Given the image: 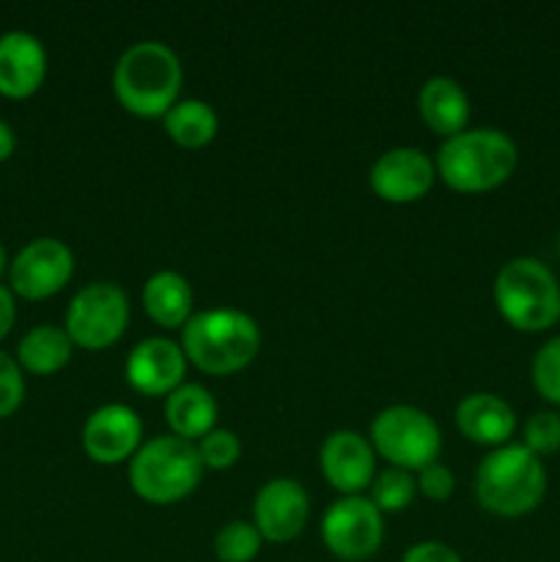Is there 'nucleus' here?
Segmentation results:
<instances>
[{
  "label": "nucleus",
  "instance_id": "obj_1",
  "mask_svg": "<svg viewBox=\"0 0 560 562\" xmlns=\"http://www.w3.org/2000/svg\"><path fill=\"white\" fill-rule=\"evenodd\" d=\"M261 346V329L250 313L239 307H209L187 318L181 349L187 360L206 373H234L245 368Z\"/></svg>",
  "mask_w": 560,
  "mask_h": 562
},
{
  "label": "nucleus",
  "instance_id": "obj_2",
  "mask_svg": "<svg viewBox=\"0 0 560 562\" xmlns=\"http://www.w3.org/2000/svg\"><path fill=\"white\" fill-rule=\"evenodd\" d=\"M115 97L135 115H165L181 88V60L170 44L143 38L121 53L113 71Z\"/></svg>",
  "mask_w": 560,
  "mask_h": 562
},
{
  "label": "nucleus",
  "instance_id": "obj_3",
  "mask_svg": "<svg viewBox=\"0 0 560 562\" xmlns=\"http://www.w3.org/2000/svg\"><path fill=\"white\" fill-rule=\"evenodd\" d=\"M514 137L494 126H475L450 135L437 151V170L461 192H481L503 184L516 168Z\"/></svg>",
  "mask_w": 560,
  "mask_h": 562
},
{
  "label": "nucleus",
  "instance_id": "obj_4",
  "mask_svg": "<svg viewBox=\"0 0 560 562\" xmlns=\"http://www.w3.org/2000/svg\"><path fill=\"white\" fill-rule=\"evenodd\" d=\"M547 492V470L525 445H500L475 470L481 505L500 516L530 514Z\"/></svg>",
  "mask_w": 560,
  "mask_h": 562
},
{
  "label": "nucleus",
  "instance_id": "obj_5",
  "mask_svg": "<svg viewBox=\"0 0 560 562\" xmlns=\"http://www.w3.org/2000/svg\"><path fill=\"white\" fill-rule=\"evenodd\" d=\"M494 302L511 327L541 333L560 318L558 278L538 258H511L494 278Z\"/></svg>",
  "mask_w": 560,
  "mask_h": 562
},
{
  "label": "nucleus",
  "instance_id": "obj_6",
  "mask_svg": "<svg viewBox=\"0 0 560 562\" xmlns=\"http://www.w3.org/2000/svg\"><path fill=\"white\" fill-rule=\"evenodd\" d=\"M203 461L198 445L176 434H159L135 450L130 481L141 497L152 503H176L198 486Z\"/></svg>",
  "mask_w": 560,
  "mask_h": 562
},
{
  "label": "nucleus",
  "instance_id": "obj_7",
  "mask_svg": "<svg viewBox=\"0 0 560 562\" xmlns=\"http://www.w3.org/2000/svg\"><path fill=\"white\" fill-rule=\"evenodd\" d=\"M371 439L379 453L401 470H421L437 461L443 439L432 415L410 404H393L371 423Z\"/></svg>",
  "mask_w": 560,
  "mask_h": 562
},
{
  "label": "nucleus",
  "instance_id": "obj_8",
  "mask_svg": "<svg viewBox=\"0 0 560 562\" xmlns=\"http://www.w3.org/2000/svg\"><path fill=\"white\" fill-rule=\"evenodd\" d=\"M130 322V300L124 289L110 280L82 285L66 311V333L86 349H102L121 338Z\"/></svg>",
  "mask_w": 560,
  "mask_h": 562
},
{
  "label": "nucleus",
  "instance_id": "obj_9",
  "mask_svg": "<svg viewBox=\"0 0 560 562\" xmlns=\"http://www.w3.org/2000/svg\"><path fill=\"white\" fill-rule=\"evenodd\" d=\"M382 510L360 494L335 499L322 519V538L344 560L371 558L382 543Z\"/></svg>",
  "mask_w": 560,
  "mask_h": 562
},
{
  "label": "nucleus",
  "instance_id": "obj_10",
  "mask_svg": "<svg viewBox=\"0 0 560 562\" xmlns=\"http://www.w3.org/2000/svg\"><path fill=\"white\" fill-rule=\"evenodd\" d=\"M75 272V256L69 245L55 236H38L27 241L9 267L11 289L25 300H44L69 283Z\"/></svg>",
  "mask_w": 560,
  "mask_h": 562
},
{
  "label": "nucleus",
  "instance_id": "obj_11",
  "mask_svg": "<svg viewBox=\"0 0 560 562\" xmlns=\"http://www.w3.org/2000/svg\"><path fill=\"white\" fill-rule=\"evenodd\" d=\"M311 510V499L302 483L294 477H272L258 488L253 499V516L261 538L269 541H291L302 532Z\"/></svg>",
  "mask_w": 560,
  "mask_h": 562
},
{
  "label": "nucleus",
  "instance_id": "obj_12",
  "mask_svg": "<svg viewBox=\"0 0 560 562\" xmlns=\"http://www.w3.org/2000/svg\"><path fill=\"white\" fill-rule=\"evenodd\" d=\"M143 423L126 404H104L82 426V448L99 464H119L141 448Z\"/></svg>",
  "mask_w": 560,
  "mask_h": 562
},
{
  "label": "nucleus",
  "instance_id": "obj_13",
  "mask_svg": "<svg viewBox=\"0 0 560 562\" xmlns=\"http://www.w3.org/2000/svg\"><path fill=\"white\" fill-rule=\"evenodd\" d=\"M434 184V162L426 151L412 146L388 148L371 168V187L377 195L393 203L417 201Z\"/></svg>",
  "mask_w": 560,
  "mask_h": 562
},
{
  "label": "nucleus",
  "instance_id": "obj_14",
  "mask_svg": "<svg viewBox=\"0 0 560 562\" xmlns=\"http://www.w3.org/2000/svg\"><path fill=\"white\" fill-rule=\"evenodd\" d=\"M184 371V349L170 338H163V335L143 338L126 357V379H130L132 387L148 395H163L176 390Z\"/></svg>",
  "mask_w": 560,
  "mask_h": 562
},
{
  "label": "nucleus",
  "instance_id": "obj_15",
  "mask_svg": "<svg viewBox=\"0 0 560 562\" xmlns=\"http://www.w3.org/2000/svg\"><path fill=\"white\" fill-rule=\"evenodd\" d=\"M322 472L338 492L357 494L373 481V448L362 434L351 428L333 431L322 445Z\"/></svg>",
  "mask_w": 560,
  "mask_h": 562
},
{
  "label": "nucleus",
  "instance_id": "obj_16",
  "mask_svg": "<svg viewBox=\"0 0 560 562\" xmlns=\"http://www.w3.org/2000/svg\"><path fill=\"white\" fill-rule=\"evenodd\" d=\"M47 75V53L42 38L27 31L0 36V93L11 99L31 97Z\"/></svg>",
  "mask_w": 560,
  "mask_h": 562
},
{
  "label": "nucleus",
  "instance_id": "obj_17",
  "mask_svg": "<svg viewBox=\"0 0 560 562\" xmlns=\"http://www.w3.org/2000/svg\"><path fill=\"white\" fill-rule=\"evenodd\" d=\"M456 423L461 434L478 445H508L516 431V415L508 401L494 393H470L456 406Z\"/></svg>",
  "mask_w": 560,
  "mask_h": 562
},
{
  "label": "nucleus",
  "instance_id": "obj_18",
  "mask_svg": "<svg viewBox=\"0 0 560 562\" xmlns=\"http://www.w3.org/2000/svg\"><path fill=\"white\" fill-rule=\"evenodd\" d=\"M417 104H421V115L426 119V124L439 135H456L464 130L467 119H470V99L453 77H428L421 88Z\"/></svg>",
  "mask_w": 560,
  "mask_h": 562
},
{
  "label": "nucleus",
  "instance_id": "obj_19",
  "mask_svg": "<svg viewBox=\"0 0 560 562\" xmlns=\"http://www.w3.org/2000/svg\"><path fill=\"white\" fill-rule=\"evenodd\" d=\"M165 420L181 439L206 437L217 420V401L203 384L187 382L170 390L165 398Z\"/></svg>",
  "mask_w": 560,
  "mask_h": 562
},
{
  "label": "nucleus",
  "instance_id": "obj_20",
  "mask_svg": "<svg viewBox=\"0 0 560 562\" xmlns=\"http://www.w3.org/2000/svg\"><path fill=\"white\" fill-rule=\"evenodd\" d=\"M143 307L163 327H184L192 316V285L173 269L154 272L143 285Z\"/></svg>",
  "mask_w": 560,
  "mask_h": 562
},
{
  "label": "nucleus",
  "instance_id": "obj_21",
  "mask_svg": "<svg viewBox=\"0 0 560 562\" xmlns=\"http://www.w3.org/2000/svg\"><path fill=\"white\" fill-rule=\"evenodd\" d=\"M71 346H75V340L69 338L66 327L38 324L22 335L20 346H16V360L25 371L47 376V373H55L69 362Z\"/></svg>",
  "mask_w": 560,
  "mask_h": 562
},
{
  "label": "nucleus",
  "instance_id": "obj_22",
  "mask_svg": "<svg viewBox=\"0 0 560 562\" xmlns=\"http://www.w3.org/2000/svg\"><path fill=\"white\" fill-rule=\"evenodd\" d=\"M163 119L168 135L187 148L203 146L217 135V113L203 99H181Z\"/></svg>",
  "mask_w": 560,
  "mask_h": 562
},
{
  "label": "nucleus",
  "instance_id": "obj_23",
  "mask_svg": "<svg viewBox=\"0 0 560 562\" xmlns=\"http://www.w3.org/2000/svg\"><path fill=\"white\" fill-rule=\"evenodd\" d=\"M261 552V532L253 521H228L214 536V554L223 562H250Z\"/></svg>",
  "mask_w": 560,
  "mask_h": 562
},
{
  "label": "nucleus",
  "instance_id": "obj_24",
  "mask_svg": "<svg viewBox=\"0 0 560 562\" xmlns=\"http://www.w3.org/2000/svg\"><path fill=\"white\" fill-rule=\"evenodd\" d=\"M417 481L410 470L401 467H388L371 481V503L379 510H401L415 497Z\"/></svg>",
  "mask_w": 560,
  "mask_h": 562
},
{
  "label": "nucleus",
  "instance_id": "obj_25",
  "mask_svg": "<svg viewBox=\"0 0 560 562\" xmlns=\"http://www.w3.org/2000/svg\"><path fill=\"white\" fill-rule=\"evenodd\" d=\"M533 384L552 404H560V335L547 340L533 357Z\"/></svg>",
  "mask_w": 560,
  "mask_h": 562
},
{
  "label": "nucleus",
  "instance_id": "obj_26",
  "mask_svg": "<svg viewBox=\"0 0 560 562\" xmlns=\"http://www.w3.org/2000/svg\"><path fill=\"white\" fill-rule=\"evenodd\" d=\"M525 448H530L538 459H541V456L555 453V450H560V415L558 412L541 409V412H536V415L527 417Z\"/></svg>",
  "mask_w": 560,
  "mask_h": 562
},
{
  "label": "nucleus",
  "instance_id": "obj_27",
  "mask_svg": "<svg viewBox=\"0 0 560 562\" xmlns=\"http://www.w3.org/2000/svg\"><path fill=\"white\" fill-rule=\"evenodd\" d=\"M198 453H201L203 467H214V470H225V467L236 464L242 453V442L234 431L228 428H212L206 437L198 442Z\"/></svg>",
  "mask_w": 560,
  "mask_h": 562
},
{
  "label": "nucleus",
  "instance_id": "obj_28",
  "mask_svg": "<svg viewBox=\"0 0 560 562\" xmlns=\"http://www.w3.org/2000/svg\"><path fill=\"white\" fill-rule=\"evenodd\" d=\"M22 395H25V379L20 362L0 351V417L11 415L22 404Z\"/></svg>",
  "mask_w": 560,
  "mask_h": 562
},
{
  "label": "nucleus",
  "instance_id": "obj_29",
  "mask_svg": "<svg viewBox=\"0 0 560 562\" xmlns=\"http://www.w3.org/2000/svg\"><path fill=\"white\" fill-rule=\"evenodd\" d=\"M417 486H421V492L426 497L448 499L456 488V477L450 472V467H445L443 461H432V464L417 470Z\"/></svg>",
  "mask_w": 560,
  "mask_h": 562
},
{
  "label": "nucleus",
  "instance_id": "obj_30",
  "mask_svg": "<svg viewBox=\"0 0 560 562\" xmlns=\"http://www.w3.org/2000/svg\"><path fill=\"white\" fill-rule=\"evenodd\" d=\"M401 562H461L459 552L443 541H421L404 552Z\"/></svg>",
  "mask_w": 560,
  "mask_h": 562
},
{
  "label": "nucleus",
  "instance_id": "obj_31",
  "mask_svg": "<svg viewBox=\"0 0 560 562\" xmlns=\"http://www.w3.org/2000/svg\"><path fill=\"white\" fill-rule=\"evenodd\" d=\"M16 307H14V294H11L5 285H0V340L9 335L11 324H14Z\"/></svg>",
  "mask_w": 560,
  "mask_h": 562
},
{
  "label": "nucleus",
  "instance_id": "obj_32",
  "mask_svg": "<svg viewBox=\"0 0 560 562\" xmlns=\"http://www.w3.org/2000/svg\"><path fill=\"white\" fill-rule=\"evenodd\" d=\"M14 146H16L14 130H11V124H5V121L0 119V162L14 154Z\"/></svg>",
  "mask_w": 560,
  "mask_h": 562
},
{
  "label": "nucleus",
  "instance_id": "obj_33",
  "mask_svg": "<svg viewBox=\"0 0 560 562\" xmlns=\"http://www.w3.org/2000/svg\"><path fill=\"white\" fill-rule=\"evenodd\" d=\"M3 267H5V250L3 245H0V272H3Z\"/></svg>",
  "mask_w": 560,
  "mask_h": 562
},
{
  "label": "nucleus",
  "instance_id": "obj_34",
  "mask_svg": "<svg viewBox=\"0 0 560 562\" xmlns=\"http://www.w3.org/2000/svg\"><path fill=\"white\" fill-rule=\"evenodd\" d=\"M558 247H560V236H558Z\"/></svg>",
  "mask_w": 560,
  "mask_h": 562
}]
</instances>
